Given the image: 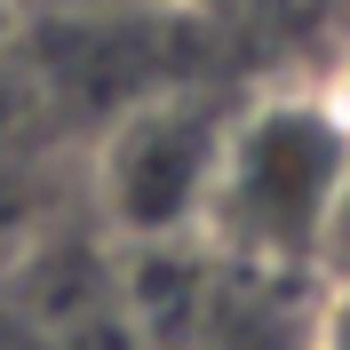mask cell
I'll return each mask as SVG.
<instances>
[{"label":"cell","instance_id":"cell-4","mask_svg":"<svg viewBox=\"0 0 350 350\" xmlns=\"http://www.w3.org/2000/svg\"><path fill=\"white\" fill-rule=\"evenodd\" d=\"M319 96H327V111L342 120V135H350V40H342V56L327 64V80H319Z\"/></svg>","mask_w":350,"mask_h":350},{"label":"cell","instance_id":"cell-2","mask_svg":"<svg viewBox=\"0 0 350 350\" xmlns=\"http://www.w3.org/2000/svg\"><path fill=\"white\" fill-rule=\"evenodd\" d=\"M223 128H231V104L199 88H144L135 104L111 111L104 144H96V207L135 255L199 239Z\"/></svg>","mask_w":350,"mask_h":350},{"label":"cell","instance_id":"cell-5","mask_svg":"<svg viewBox=\"0 0 350 350\" xmlns=\"http://www.w3.org/2000/svg\"><path fill=\"white\" fill-rule=\"evenodd\" d=\"M8 32H16V8H8V0H0V48H8Z\"/></svg>","mask_w":350,"mask_h":350},{"label":"cell","instance_id":"cell-3","mask_svg":"<svg viewBox=\"0 0 350 350\" xmlns=\"http://www.w3.org/2000/svg\"><path fill=\"white\" fill-rule=\"evenodd\" d=\"M303 350H350V271H327V286L310 295V342Z\"/></svg>","mask_w":350,"mask_h":350},{"label":"cell","instance_id":"cell-1","mask_svg":"<svg viewBox=\"0 0 350 350\" xmlns=\"http://www.w3.org/2000/svg\"><path fill=\"white\" fill-rule=\"evenodd\" d=\"M342 199H350V135L327 111V96L262 88V96L231 104L191 247H207L231 271L327 279Z\"/></svg>","mask_w":350,"mask_h":350}]
</instances>
